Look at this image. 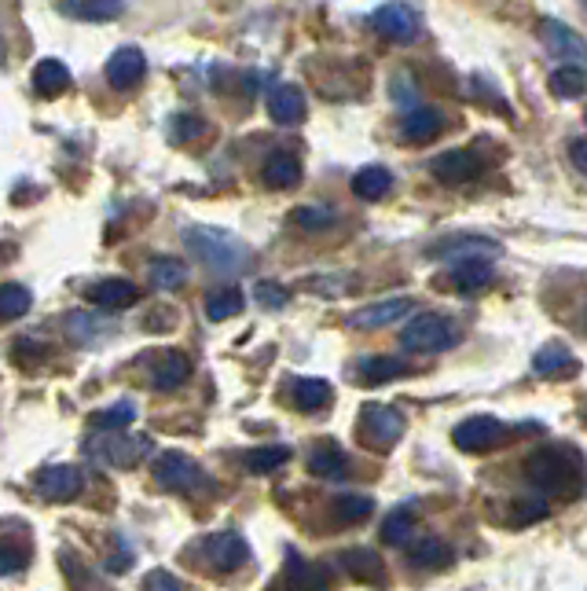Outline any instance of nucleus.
I'll use <instances>...</instances> for the list:
<instances>
[{
    "label": "nucleus",
    "mask_w": 587,
    "mask_h": 591,
    "mask_svg": "<svg viewBox=\"0 0 587 591\" xmlns=\"http://www.w3.org/2000/svg\"><path fill=\"white\" fill-rule=\"evenodd\" d=\"M184 246H188V254L195 261H202L213 276H239L253 261L250 243H243V239L224 229H188Z\"/></svg>",
    "instance_id": "obj_1"
},
{
    "label": "nucleus",
    "mask_w": 587,
    "mask_h": 591,
    "mask_svg": "<svg viewBox=\"0 0 587 591\" xmlns=\"http://www.w3.org/2000/svg\"><path fill=\"white\" fill-rule=\"evenodd\" d=\"M525 474L539 493L573 496L580 485V460H577V452H569V448H539L528 456Z\"/></svg>",
    "instance_id": "obj_2"
},
{
    "label": "nucleus",
    "mask_w": 587,
    "mask_h": 591,
    "mask_svg": "<svg viewBox=\"0 0 587 591\" xmlns=\"http://www.w3.org/2000/svg\"><path fill=\"white\" fill-rule=\"evenodd\" d=\"M459 342L455 320H448L444 313H416L400 331V346L411 353H444Z\"/></svg>",
    "instance_id": "obj_3"
},
{
    "label": "nucleus",
    "mask_w": 587,
    "mask_h": 591,
    "mask_svg": "<svg viewBox=\"0 0 587 591\" xmlns=\"http://www.w3.org/2000/svg\"><path fill=\"white\" fill-rule=\"evenodd\" d=\"M539 44L551 52V60H558L562 66H584L587 71V41L577 30L566 27L558 19H539Z\"/></svg>",
    "instance_id": "obj_4"
},
{
    "label": "nucleus",
    "mask_w": 587,
    "mask_h": 591,
    "mask_svg": "<svg viewBox=\"0 0 587 591\" xmlns=\"http://www.w3.org/2000/svg\"><path fill=\"white\" fill-rule=\"evenodd\" d=\"M371 27L382 33L386 41H397V44H411L422 38V15L411 4H405V0H389V4L375 8Z\"/></svg>",
    "instance_id": "obj_5"
},
{
    "label": "nucleus",
    "mask_w": 587,
    "mask_h": 591,
    "mask_svg": "<svg viewBox=\"0 0 587 591\" xmlns=\"http://www.w3.org/2000/svg\"><path fill=\"white\" fill-rule=\"evenodd\" d=\"M506 437H511V430H506L500 419H492V415H470L452 430L455 448L459 452H474V456L500 448Z\"/></svg>",
    "instance_id": "obj_6"
},
{
    "label": "nucleus",
    "mask_w": 587,
    "mask_h": 591,
    "mask_svg": "<svg viewBox=\"0 0 587 591\" xmlns=\"http://www.w3.org/2000/svg\"><path fill=\"white\" fill-rule=\"evenodd\" d=\"M360 434H364V441L371 448L386 452V448L397 445L400 434H405V415H400L397 408H389V404H364Z\"/></svg>",
    "instance_id": "obj_7"
},
{
    "label": "nucleus",
    "mask_w": 587,
    "mask_h": 591,
    "mask_svg": "<svg viewBox=\"0 0 587 591\" xmlns=\"http://www.w3.org/2000/svg\"><path fill=\"white\" fill-rule=\"evenodd\" d=\"M272 591H331V566L291 555L280 577L272 581Z\"/></svg>",
    "instance_id": "obj_8"
},
{
    "label": "nucleus",
    "mask_w": 587,
    "mask_h": 591,
    "mask_svg": "<svg viewBox=\"0 0 587 591\" xmlns=\"http://www.w3.org/2000/svg\"><path fill=\"white\" fill-rule=\"evenodd\" d=\"M155 482L163 488H169V493H191V488H199L206 477H202L199 463L172 448V452H163V456L155 460Z\"/></svg>",
    "instance_id": "obj_9"
},
{
    "label": "nucleus",
    "mask_w": 587,
    "mask_h": 591,
    "mask_svg": "<svg viewBox=\"0 0 587 591\" xmlns=\"http://www.w3.org/2000/svg\"><path fill=\"white\" fill-rule=\"evenodd\" d=\"M199 548H202V555H206V562H210L213 570H221V573H235L239 566L250 562L247 540L239 537V532H232V529L213 532V537H206Z\"/></svg>",
    "instance_id": "obj_10"
},
{
    "label": "nucleus",
    "mask_w": 587,
    "mask_h": 591,
    "mask_svg": "<svg viewBox=\"0 0 587 591\" xmlns=\"http://www.w3.org/2000/svg\"><path fill=\"white\" fill-rule=\"evenodd\" d=\"M147 74V55L136 49V44H125V49H118L107 60V66H103V77L114 85V88H133L140 85Z\"/></svg>",
    "instance_id": "obj_11"
},
{
    "label": "nucleus",
    "mask_w": 587,
    "mask_h": 591,
    "mask_svg": "<svg viewBox=\"0 0 587 591\" xmlns=\"http://www.w3.org/2000/svg\"><path fill=\"white\" fill-rule=\"evenodd\" d=\"M82 471L71 467V463H55V467H44L38 474V493L44 499H52V504H66V499H74L82 493Z\"/></svg>",
    "instance_id": "obj_12"
},
{
    "label": "nucleus",
    "mask_w": 587,
    "mask_h": 591,
    "mask_svg": "<svg viewBox=\"0 0 587 591\" xmlns=\"http://www.w3.org/2000/svg\"><path fill=\"white\" fill-rule=\"evenodd\" d=\"M430 173L441 180V184H467V180H474L481 173V158L474 151L455 147V151H444V155L433 158Z\"/></svg>",
    "instance_id": "obj_13"
},
{
    "label": "nucleus",
    "mask_w": 587,
    "mask_h": 591,
    "mask_svg": "<svg viewBox=\"0 0 587 591\" xmlns=\"http://www.w3.org/2000/svg\"><path fill=\"white\" fill-rule=\"evenodd\" d=\"M411 313H416V305H411L408 298H389V302H375V305H364V309H356L349 316V324L360 327V331H378V327L400 324Z\"/></svg>",
    "instance_id": "obj_14"
},
{
    "label": "nucleus",
    "mask_w": 587,
    "mask_h": 591,
    "mask_svg": "<svg viewBox=\"0 0 587 591\" xmlns=\"http://www.w3.org/2000/svg\"><path fill=\"white\" fill-rule=\"evenodd\" d=\"M342 570L360 584H386V562L371 548H349L338 555Z\"/></svg>",
    "instance_id": "obj_15"
},
{
    "label": "nucleus",
    "mask_w": 587,
    "mask_h": 591,
    "mask_svg": "<svg viewBox=\"0 0 587 591\" xmlns=\"http://www.w3.org/2000/svg\"><path fill=\"white\" fill-rule=\"evenodd\" d=\"M188 374H191V360L188 353H180V349H163L151 363V382H155V390H163V393L177 390L180 382H188Z\"/></svg>",
    "instance_id": "obj_16"
},
{
    "label": "nucleus",
    "mask_w": 587,
    "mask_h": 591,
    "mask_svg": "<svg viewBox=\"0 0 587 591\" xmlns=\"http://www.w3.org/2000/svg\"><path fill=\"white\" fill-rule=\"evenodd\" d=\"M88 298L92 305H99V309H129V305L140 302V287H136L133 279H99L88 287Z\"/></svg>",
    "instance_id": "obj_17"
},
{
    "label": "nucleus",
    "mask_w": 587,
    "mask_h": 591,
    "mask_svg": "<svg viewBox=\"0 0 587 591\" xmlns=\"http://www.w3.org/2000/svg\"><path fill=\"white\" fill-rule=\"evenodd\" d=\"M492 279H496V272H492L489 257H467V261H455V265H452V283H455L459 294L485 291Z\"/></svg>",
    "instance_id": "obj_18"
},
{
    "label": "nucleus",
    "mask_w": 587,
    "mask_h": 591,
    "mask_svg": "<svg viewBox=\"0 0 587 591\" xmlns=\"http://www.w3.org/2000/svg\"><path fill=\"white\" fill-rule=\"evenodd\" d=\"M269 115L280 125H297L305 118V93L297 85H275L269 93Z\"/></svg>",
    "instance_id": "obj_19"
},
{
    "label": "nucleus",
    "mask_w": 587,
    "mask_h": 591,
    "mask_svg": "<svg viewBox=\"0 0 587 591\" xmlns=\"http://www.w3.org/2000/svg\"><path fill=\"white\" fill-rule=\"evenodd\" d=\"M441 129H444V115L437 107H416V110H408V115L400 118V136L411 140V144L433 140Z\"/></svg>",
    "instance_id": "obj_20"
},
{
    "label": "nucleus",
    "mask_w": 587,
    "mask_h": 591,
    "mask_svg": "<svg viewBox=\"0 0 587 591\" xmlns=\"http://www.w3.org/2000/svg\"><path fill=\"white\" fill-rule=\"evenodd\" d=\"M147 452V441L144 437H107L96 445V460L111 463V467H133L136 460H140Z\"/></svg>",
    "instance_id": "obj_21"
},
{
    "label": "nucleus",
    "mask_w": 587,
    "mask_h": 591,
    "mask_svg": "<svg viewBox=\"0 0 587 591\" xmlns=\"http://www.w3.org/2000/svg\"><path fill=\"white\" fill-rule=\"evenodd\" d=\"M261 180H264V188L286 191V188H294L297 180H302V166H297V158H294V155L275 151V155H269V162H264Z\"/></svg>",
    "instance_id": "obj_22"
},
{
    "label": "nucleus",
    "mask_w": 587,
    "mask_h": 591,
    "mask_svg": "<svg viewBox=\"0 0 587 591\" xmlns=\"http://www.w3.org/2000/svg\"><path fill=\"white\" fill-rule=\"evenodd\" d=\"M416 521H419L416 504H397L394 510H386V518H382V540L389 548H400V543H408V537L416 532Z\"/></svg>",
    "instance_id": "obj_23"
},
{
    "label": "nucleus",
    "mask_w": 587,
    "mask_h": 591,
    "mask_svg": "<svg viewBox=\"0 0 587 591\" xmlns=\"http://www.w3.org/2000/svg\"><path fill=\"white\" fill-rule=\"evenodd\" d=\"M389 191H394V173H389L386 166H364L360 173L353 177V196L356 199H386Z\"/></svg>",
    "instance_id": "obj_24"
},
{
    "label": "nucleus",
    "mask_w": 587,
    "mask_h": 591,
    "mask_svg": "<svg viewBox=\"0 0 587 591\" xmlns=\"http://www.w3.org/2000/svg\"><path fill=\"white\" fill-rule=\"evenodd\" d=\"M74 85V77H71V71H66V63H60V60H41L38 66H33V88H38L41 96H60V93H66V88Z\"/></svg>",
    "instance_id": "obj_25"
},
{
    "label": "nucleus",
    "mask_w": 587,
    "mask_h": 591,
    "mask_svg": "<svg viewBox=\"0 0 587 591\" xmlns=\"http://www.w3.org/2000/svg\"><path fill=\"white\" fill-rule=\"evenodd\" d=\"M360 382L364 386H382V382H394L400 379V374H408V360H400V357H364L360 360Z\"/></svg>",
    "instance_id": "obj_26"
},
{
    "label": "nucleus",
    "mask_w": 587,
    "mask_h": 591,
    "mask_svg": "<svg viewBox=\"0 0 587 591\" xmlns=\"http://www.w3.org/2000/svg\"><path fill=\"white\" fill-rule=\"evenodd\" d=\"M243 309H247V298H243V291H239V287H221V291H213L210 298H206V316H210L213 324L232 320V316H239Z\"/></svg>",
    "instance_id": "obj_27"
},
{
    "label": "nucleus",
    "mask_w": 587,
    "mask_h": 591,
    "mask_svg": "<svg viewBox=\"0 0 587 591\" xmlns=\"http://www.w3.org/2000/svg\"><path fill=\"white\" fill-rule=\"evenodd\" d=\"M331 397H335V390H331L327 379H297L294 382V401L302 412H319L324 404H331Z\"/></svg>",
    "instance_id": "obj_28"
},
{
    "label": "nucleus",
    "mask_w": 587,
    "mask_h": 591,
    "mask_svg": "<svg viewBox=\"0 0 587 591\" xmlns=\"http://www.w3.org/2000/svg\"><path fill=\"white\" fill-rule=\"evenodd\" d=\"M562 371H577V360H573L569 346L551 342L533 357V374H562Z\"/></svg>",
    "instance_id": "obj_29"
},
{
    "label": "nucleus",
    "mask_w": 587,
    "mask_h": 591,
    "mask_svg": "<svg viewBox=\"0 0 587 591\" xmlns=\"http://www.w3.org/2000/svg\"><path fill=\"white\" fill-rule=\"evenodd\" d=\"M437 254L452 257V261H467V257H496L500 254V243H492V239H455V243H441L437 246Z\"/></svg>",
    "instance_id": "obj_30"
},
{
    "label": "nucleus",
    "mask_w": 587,
    "mask_h": 591,
    "mask_svg": "<svg viewBox=\"0 0 587 591\" xmlns=\"http://www.w3.org/2000/svg\"><path fill=\"white\" fill-rule=\"evenodd\" d=\"M411 562H416L419 570H444V566L452 562V551H448L444 540L422 537L416 540V548H411Z\"/></svg>",
    "instance_id": "obj_31"
},
{
    "label": "nucleus",
    "mask_w": 587,
    "mask_h": 591,
    "mask_svg": "<svg viewBox=\"0 0 587 591\" xmlns=\"http://www.w3.org/2000/svg\"><path fill=\"white\" fill-rule=\"evenodd\" d=\"M308 471H313L316 477H327V482H338V477L349 474V460H345L342 448L327 445V448L313 452V460H308Z\"/></svg>",
    "instance_id": "obj_32"
},
{
    "label": "nucleus",
    "mask_w": 587,
    "mask_h": 591,
    "mask_svg": "<svg viewBox=\"0 0 587 591\" xmlns=\"http://www.w3.org/2000/svg\"><path fill=\"white\" fill-rule=\"evenodd\" d=\"M147 272H151V283L158 291H180L184 283H188V268H184L177 257H155L151 265H147Z\"/></svg>",
    "instance_id": "obj_33"
},
{
    "label": "nucleus",
    "mask_w": 587,
    "mask_h": 591,
    "mask_svg": "<svg viewBox=\"0 0 587 591\" xmlns=\"http://www.w3.org/2000/svg\"><path fill=\"white\" fill-rule=\"evenodd\" d=\"M547 88L558 99H577L584 88H587V71H584V66H558V71L551 74Z\"/></svg>",
    "instance_id": "obj_34"
},
{
    "label": "nucleus",
    "mask_w": 587,
    "mask_h": 591,
    "mask_svg": "<svg viewBox=\"0 0 587 591\" xmlns=\"http://www.w3.org/2000/svg\"><path fill=\"white\" fill-rule=\"evenodd\" d=\"M291 460V452H286L283 445H264V448H250L243 463H247V471L253 474H269V471H280L283 463Z\"/></svg>",
    "instance_id": "obj_35"
},
{
    "label": "nucleus",
    "mask_w": 587,
    "mask_h": 591,
    "mask_svg": "<svg viewBox=\"0 0 587 591\" xmlns=\"http://www.w3.org/2000/svg\"><path fill=\"white\" fill-rule=\"evenodd\" d=\"M375 510L371 496H338L335 499V518L345 521V526H356V521H367Z\"/></svg>",
    "instance_id": "obj_36"
},
{
    "label": "nucleus",
    "mask_w": 587,
    "mask_h": 591,
    "mask_svg": "<svg viewBox=\"0 0 587 591\" xmlns=\"http://www.w3.org/2000/svg\"><path fill=\"white\" fill-rule=\"evenodd\" d=\"M30 305H33V294L22 287V283H4V291H0V313H4V320L27 316Z\"/></svg>",
    "instance_id": "obj_37"
},
{
    "label": "nucleus",
    "mask_w": 587,
    "mask_h": 591,
    "mask_svg": "<svg viewBox=\"0 0 587 591\" xmlns=\"http://www.w3.org/2000/svg\"><path fill=\"white\" fill-rule=\"evenodd\" d=\"M77 19H92V22H111L125 11V0H77L71 8Z\"/></svg>",
    "instance_id": "obj_38"
},
{
    "label": "nucleus",
    "mask_w": 587,
    "mask_h": 591,
    "mask_svg": "<svg viewBox=\"0 0 587 591\" xmlns=\"http://www.w3.org/2000/svg\"><path fill=\"white\" fill-rule=\"evenodd\" d=\"M547 518V499L539 496H514L511 499V521L514 526H533Z\"/></svg>",
    "instance_id": "obj_39"
},
{
    "label": "nucleus",
    "mask_w": 587,
    "mask_h": 591,
    "mask_svg": "<svg viewBox=\"0 0 587 591\" xmlns=\"http://www.w3.org/2000/svg\"><path fill=\"white\" fill-rule=\"evenodd\" d=\"M133 419H136V404L118 401L96 415V430H125V426H133Z\"/></svg>",
    "instance_id": "obj_40"
},
{
    "label": "nucleus",
    "mask_w": 587,
    "mask_h": 591,
    "mask_svg": "<svg viewBox=\"0 0 587 591\" xmlns=\"http://www.w3.org/2000/svg\"><path fill=\"white\" fill-rule=\"evenodd\" d=\"M294 224H297V229L319 232V229H327V224H335V210H327V207H302V210H294Z\"/></svg>",
    "instance_id": "obj_41"
},
{
    "label": "nucleus",
    "mask_w": 587,
    "mask_h": 591,
    "mask_svg": "<svg viewBox=\"0 0 587 591\" xmlns=\"http://www.w3.org/2000/svg\"><path fill=\"white\" fill-rule=\"evenodd\" d=\"M96 324H103V320H96V316L92 313H66V331H71L77 342H92V338H96L99 331H96Z\"/></svg>",
    "instance_id": "obj_42"
},
{
    "label": "nucleus",
    "mask_w": 587,
    "mask_h": 591,
    "mask_svg": "<svg viewBox=\"0 0 587 591\" xmlns=\"http://www.w3.org/2000/svg\"><path fill=\"white\" fill-rule=\"evenodd\" d=\"M202 133H206V122L195 118V115H177L169 125L172 140H195V136H202Z\"/></svg>",
    "instance_id": "obj_43"
},
{
    "label": "nucleus",
    "mask_w": 587,
    "mask_h": 591,
    "mask_svg": "<svg viewBox=\"0 0 587 591\" xmlns=\"http://www.w3.org/2000/svg\"><path fill=\"white\" fill-rule=\"evenodd\" d=\"M258 302L264 305V309H283L286 302H291V294H286V287H280V283H269V279H261L258 283Z\"/></svg>",
    "instance_id": "obj_44"
},
{
    "label": "nucleus",
    "mask_w": 587,
    "mask_h": 591,
    "mask_svg": "<svg viewBox=\"0 0 587 591\" xmlns=\"http://www.w3.org/2000/svg\"><path fill=\"white\" fill-rule=\"evenodd\" d=\"M180 577H172L169 570H151L144 577V591H180Z\"/></svg>",
    "instance_id": "obj_45"
},
{
    "label": "nucleus",
    "mask_w": 587,
    "mask_h": 591,
    "mask_svg": "<svg viewBox=\"0 0 587 591\" xmlns=\"http://www.w3.org/2000/svg\"><path fill=\"white\" fill-rule=\"evenodd\" d=\"M22 566H27V551L15 548V543H4V551H0V573L11 577V573H19Z\"/></svg>",
    "instance_id": "obj_46"
},
{
    "label": "nucleus",
    "mask_w": 587,
    "mask_h": 591,
    "mask_svg": "<svg viewBox=\"0 0 587 591\" xmlns=\"http://www.w3.org/2000/svg\"><path fill=\"white\" fill-rule=\"evenodd\" d=\"M569 158H573V166H577L580 173L587 177V136H580V140H573V147H569Z\"/></svg>",
    "instance_id": "obj_47"
},
{
    "label": "nucleus",
    "mask_w": 587,
    "mask_h": 591,
    "mask_svg": "<svg viewBox=\"0 0 587 591\" xmlns=\"http://www.w3.org/2000/svg\"><path fill=\"white\" fill-rule=\"evenodd\" d=\"M107 570H111V573H125V570H133V555H129V551H118V555H111Z\"/></svg>",
    "instance_id": "obj_48"
},
{
    "label": "nucleus",
    "mask_w": 587,
    "mask_h": 591,
    "mask_svg": "<svg viewBox=\"0 0 587 591\" xmlns=\"http://www.w3.org/2000/svg\"><path fill=\"white\" fill-rule=\"evenodd\" d=\"M580 4H584V8H587V0H580Z\"/></svg>",
    "instance_id": "obj_49"
}]
</instances>
